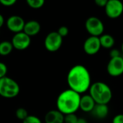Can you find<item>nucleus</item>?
Instances as JSON below:
<instances>
[{
  "mask_svg": "<svg viewBox=\"0 0 123 123\" xmlns=\"http://www.w3.org/2000/svg\"><path fill=\"white\" fill-rule=\"evenodd\" d=\"M7 71L8 69L6 65L3 62H0V79L6 76Z\"/></svg>",
  "mask_w": 123,
  "mask_h": 123,
  "instance_id": "23",
  "label": "nucleus"
},
{
  "mask_svg": "<svg viewBox=\"0 0 123 123\" xmlns=\"http://www.w3.org/2000/svg\"><path fill=\"white\" fill-rule=\"evenodd\" d=\"M13 45L10 41L4 40L0 43V55L6 56L10 54L13 50Z\"/></svg>",
  "mask_w": 123,
  "mask_h": 123,
  "instance_id": "17",
  "label": "nucleus"
},
{
  "mask_svg": "<svg viewBox=\"0 0 123 123\" xmlns=\"http://www.w3.org/2000/svg\"><path fill=\"white\" fill-rule=\"evenodd\" d=\"M28 112L26 110V109L23 108V107H19L18 108L16 112H15V116L19 120H25L27 117H28Z\"/></svg>",
  "mask_w": 123,
  "mask_h": 123,
  "instance_id": "19",
  "label": "nucleus"
},
{
  "mask_svg": "<svg viewBox=\"0 0 123 123\" xmlns=\"http://www.w3.org/2000/svg\"><path fill=\"white\" fill-rule=\"evenodd\" d=\"M20 92V88L18 83L14 79L5 76L0 79V96L6 98L12 99L16 97Z\"/></svg>",
  "mask_w": 123,
  "mask_h": 123,
  "instance_id": "4",
  "label": "nucleus"
},
{
  "mask_svg": "<svg viewBox=\"0 0 123 123\" xmlns=\"http://www.w3.org/2000/svg\"><path fill=\"white\" fill-rule=\"evenodd\" d=\"M79 117L76 114H69L64 115V123H76Z\"/></svg>",
  "mask_w": 123,
  "mask_h": 123,
  "instance_id": "20",
  "label": "nucleus"
},
{
  "mask_svg": "<svg viewBox=\"0 0 123 123\" xmlns=\"http://www.w3.org/2000/svg\"><path fill=\"white\" fill-rule=\"evenodd\" d=\"M81 94L68 89L63 91L56 100L57 110L64 115L76 114L79 110Z\"/></svg>",
  "mask_w": 123,
  "mask_h": 123,
  "instance_id": "2",
  "label": "nucleus"
},
{
  "mask_svg": "<svg viewBox=\"0 0 123 123\" xmlns=\"http://www.w3.org/2000/svg\"><path fill=\"white\" fill-rule=\"evenodd\" d=\"M22 123H42V121L35 115H28V117L22 121Z\"/></svg>",
  "mask_w": 123,
  "mask_h": 123,
  "instance_id": "21",
  "label": "nucleus"
},
{
  "mask_svg": "<svg viewBox=\"0 0 123 123\" xmlns=\"http://www.w3.org/2000/svg\"><path fill=\"white\" fill-rule=\"evenodd\" d=\"M4 23V18L2 16V14H0V28L3 26Z\"/></svg>",
  "mask_w": 123,
  "mask_h": 123,
  "instance_id": "28",
  "label": "nucleus"
},
{
  "mask_svg": "<svg viewBox=\"0 0 123 123\" xmlns=\"http://www.w3.org/2000/svg\"><path fill=\"white\" fill-rule=\"evenodd\" d=\"M41 30L40 24L36 20H30L25 22L23 32L29 37L37 35Z\"/></svg>",
  "mask_w": 123,
  "mask_h": 123,
  "instance_id": "13",
  "label": "nucleus"
},
{
  "mask_svg": "<svg viewBox=\"0 0 123 123\" xmlns=\"http://www.w3.org/2000/svg\"><path fill=\"white\" fill-rule=\"evenodd\" d=\"M67 84L70 89L79 94L89 91L92 85V79L89 70L80 64L73 66L67 74Z\"/></svg>",
  "mask_w": 123,
  "mask_h": 123,
  "instance_id": "1",
  "label": "nucleus"
},
{
  "mask_svg": "<svg viewBox=\"0 0 123 123\" xmlns=\"http://www.w3.org/2000/svg\"><path fill=\"white\" fill-rule=\"evenodd\" d=\"M16 3V0H0V4L4 6H12Z\"/></svg>",
  "mask_w": 123,
  "mask_h": 123,
  "instance_id": "24",
  "label": "nucleus"
},
{
  "mask_svg": "<svg viewBox=\"0 0 123 123\" xmlns=\"http://www.w3.org/2000/svg\"><path fill=\"white\" fill-rule=\"evenodd\" d=\"M92 116L99 120H103L108 116L109 107L107 105L96 104L94 108L91 112Z\"/></svg>",
  "mask_w": 123,
  "mask_h": 123,
  "instance_id": "15",
  "label": "nucleus"
},
{
  "mask_svg": "<svg viewBox=\"0 0 123 123\" xmlns=\"http://www.w3.org/2000/svg\"><path fill=\"white\" fill-rule=\"evenodd\" d=\"M121 52L123 53V43H122V45H121Z\"/></svg>",
  "mask_w": 123,
  "mask_h": 123,
  "instance_id": "30",
  "label": "nucleus"
},
{
  "mask_svg": "<svg viewBox=\"0 0 123 123\" xmlns=\"http://www.w3.org/2000/svg\"><path fill=\"white\" fill-rule=\"evenodd\" d=\"M11 43L14 49L18 50H23L30 46L31 43V38L24 32H21L14 35Z\"/></svg>",
  "mask_w": 123,
  "mask_h": 123,
  "instance_id": "9",
  "label": "nucleus"
},
{
  "mask_svg": "<svg viewBox=\"0 0 123 123\" xmlns=\"http://www.w3.org/2000/svg\"><path fill=\"white\" fill-rule=\"evenodd\" d=\"M96 103L89 94H84L81 96L79 109L86 113H91L94 108Z\"/></svg>",
  "mask_w": 123,
  "mask_h": 123,
  "instance_id": "12",
  "label": "nucleus"
},
{
  "mask_svg": "<svg viewBox=\"0 0 123 123\" xmlns=\"http://www.w3.org/2000/svg\"><path fill=\"white\" fill-rule=\"evenodd\" d=\"M89 94L92 97L96 104L108 105L112 99V91L110 86L102 81L92 84Z\"/></svg>",
  "mask_w": 123,
  "mask_h": 123,
  "instance_id": "3",
  "label": "nucleus"
},
{
  "mask_svg": "<svg viewBox=\"0 0 123 123\" xmlns=\"http://www.w3.org/2000/svg\"><path fill=\"white\" fill-rule=\"evenodd\" d=\"M121 51L117 50V49H112L110 52V58H117V57H120L121 56Z\"/></svg>",
  "mask_w": 123,
  "mask_h": 123,
  "instance_id": "25",
  "label": "nucleus"
},
{
  "mask_svg": "<svg viewBox=\"0 0 123 123\" xmlns=\"http://www.w3.org/2000/svg\"><path fill=\"white\" fill-rule=\"evenodd\" d=\"M57 32L63 38L64 37H66L69 33V30L66 26H61L58 28Z\"/></svg>",
  "mask_w": 123,
  "mask_h": 123,
  "instance_id": "22",
  "label": "nucleus"
},
{
  "mask_svg": "<svg viewBox=\"0 0 123 123\" xmlns=\"http://www.w3.org/2000/svg\"><path fill=\"white\" fill-rule=\"evenodd\" d=\"M112 123H123V114H118L113 117Z\"/></svg>",
  "mask_w": 123,
  "mask_h": 123,
  "instance_id": "26",
  "label": "nucleus"
},
{
  "mask_svg": "<svg viewBox=\"0 0 123 123\" xmlns=\"http://www.w3.org/2000/svg\"><path fill=\"white\" fill-rule=\"evenodd\" d=\"M102 46L99 41V37L89 36L86 39L83 45V49L85 53L89 55H94L99 53Z\"/></svg>",
  "mask_w": 123,
  "mask_h": 123,
  "instance_id": "10",
  "label": "nucleus"
},
{
  "mask_svg": "<svg viewBox=\"0 0 123 123\" xmlns=\"http://www.w3.org/2000/svg\"><path fill=\"white\" fill-rule=\"evenodd\" d=\"M99 41L102 48L111 49L115 43V38L110 34H103L99 37Z\"/></svg>",
  "mask_w": 123,
  "mask_h": 123,
  "instance_id": "16",
  "label": "nucleus"
},
{
  "mask_svg": "<svg viewBox=\"0 0 123 123\" xmlns=\"http://www.w3.org/2000/svg\"><path fill=\"white\" fill-rule=\"evenodd\" d=\"M107 71L112 77H118L123 74V57L110 58L107 66Z\"/></svg>",
  "mask_w": 123,
  "mask_h": 123,
  "instance_id": "8",
  "label": "nucleus"
},
{
  "mask_svg": "<svg viewBox=\"0 0 123 123\" xmlns=\"http://www.w3.org/2000/svg\"><path fill=\"white\" fill-rule=\"evenodd\" d=\"M87 123V121H86V119H84V118H79V120H78V121H77V123Z\"/></svg>",
  "mask_w": 123,
  "mask_h": 123,
  "instance_id": "29",
  "label": "nucleus"
},
{
  "mask_svg": "<svg viewBox=\"0 0 123 123\" xmlns=\"http://www.w3.org/2000/svg\"><path fill=\"white\" fill-rule=\"evenodd\" d=\"M45 123H64V115L58 110H52L45 115Z\"/></svg>",
  "mask_w": 123,
  "mask_h": 123,
  "instance_id": "14",
  "label": "nucleus"
},
{
  "mask_svg": "<svg viewBox=\"0 0 123 123\" xmlns=\"http://www.w3.org/2000/svg\"><path fill=\"white\" fill-rule=\"evenodd\" d=\"M26 2L30 8L35 9L41 8L45 4L44 0H27Z\"/></svg>",
  "mask_w": 123,
  "mask_h": 123,
  "instance_id": "18",
  "label": "nucleus"
},
{
  "mask_svg": "<svg viewBox=\"0 0 123 123\" xmlns=\"http://www.w3.org/2000/svg\"><path fill=\"white\" fill-rule=\"evenodd\" d=\"M25 25L24 19L19 15H12L8 17L6 22L7 29L15 34L23 32Z\"/></svg>",
  "mask_w": 123,
  "mask_h": 123,
  "instance_id": "11",
  "label": "nucleus"
},
{
  "mask_svg": "<svg viewBox=\"0 0 123 123\" xmlns=\"http://www.w3.org/2000/svg\"><path fill=\"white\" fill-rule=\"evenodd\" d=\"M105 10L109 18L117 19L123 14V3L120 0H108Z\"/></svg>",
  "mask_w": 123,
  "mask_h": 123,
  "instance_id": "7",
  "label": "nucleus"
},
{
  "mask_svg": "<svg viewBox=\"0 0 123 123\" xmlns=\"http://www.w3.org/2000/svg\"><path fill=\"white\" fill-rule=\"evenodd\" d=\"M85 28L90 36L99 37L104 34L105 25L103 22L97 17H90L85 22Z\"/></svg>",
  "mask_w": 123,
  "mask_h": 123,
  "instance_id": "5",
  "label": "nucleus"
},
{
  "mask_svg": "<svg viewBox=\"0 0 123 123\" xmlns=\"http://www.w3.org/2000/svg\"><path fill=\"white\" fill-rule=\"evenodd\" d=\"M63 43V37L57 32H50L48 33L44 40V45L49 52H56L58 50Z\"/></svg>",
  "mask_w": 123,
  "mask_h": 123,
  "instance_id": "6",
  "label": "nucleus"
},
{
  "mask_svg": "<svg viewBox=\"0 0 123 123\" xmlns=\"http://www.w3.org/2000/svg\"><path fill=\"white\" fill-rule=\"evenodd\" d=\"M108 0H95V4L99 7H105Z\"/></svg>",
  "mask_w": 123,
  "mask_h": 123,
  "instance_id": "27",
  "label": "nucleus"
}]
</instances>
